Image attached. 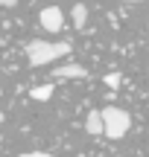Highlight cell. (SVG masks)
I'll return each instance as SVG.
<instances>
[{
  "label": "cell",
  "instance_id": "6da1fadb",
  "mask_svg": "<svg viewBox=\"0 0 149 157\" xmlns=\"http://www.w3.org/2000/svg\"><path fill=\"white\" fill-rule=\"evenodd\" d=\"M70 52V44L67 41H29L26 44V58H29V67H44V64H53L56 58L67 56Z\"/></svg>",
  "mask_w": 149,
  "mask_h": 157
},
{
  "label": "cell",
  "instance_id": "7a4b0ae2",
  "mask_svg": "<svg viewBox=\"0 0 149 157\" xmlns=\"http://www.w3.org/2000/svg\"><path fill=\"white\" fill-rule=\"evenodd\" d=\"M103 119H105V134L103 137H108V140H120L132 128V117L123 108H103Z\"/></svg>",
  "mask_w": 149,
  "mask_h": 157
},
{
  "label": "cell",
  "instance_id": "3957f363",
  "mask_svg": "<svg viewBox=\"0 0 149 157\" xmlns=\"http://www.w3.org/2000/svg\"><path fill=\"white\" fill-rule=\"evenodd\" d=\"M38 23L47 32H58V29L64 26V12L58 9V6H44V9L38 12Z\"/></svg>",
  "mask_w": 149,
  "mask_h": 157
},
{
  "label": "cell",
  "instance_id": "277c9868",
  "mask_svg": "<svg viewBox=\"0 0 149 157\" xmlns=\"http://www.w3.org/2000/svg\"><path fill=\"white\" fill-rule=\"evenodd\" d=\"M53 76L56 78H85L88 70L82 67V64H58V67L53 70Z\"/></svg>",
  "mask_w": 149,
  "mask_h": 157
},
{
  "label": "cell",
  "instance_id": "5b68a950",
  "mask_svg": "<svg viewBox=\"0 0 149 157\" xmlns=\"http://www.w3.org/2000/svg\"><path fill=\"white\" fill-rule=\"evenodd\" d=\"M85 131H88L91 137L105 134V119H103V111H91V113H88V119H85Z\"/></svg>",
  "mask_w": 149,
  "mask_h": 157
},
{
  "label": "cell",
  "instance_id": "8992f818",
  "mask_svg": "<svg viewBox=\"0 0 149 157\" xmlns=\"http://www.w3.org/2000/svg\"><path fill=\"white\" fill-rule=\"evenodd\" d=\"M70 17H73V26L82 29V26L88 23V6H85V3H76L73 9H70Z\"/></svg>",
  "mask_w": 149,
  "mask_h": 157
},
{
  "label": "cell",
  "instance_id": "52a82bcc",
  "mask_svg": "<svg viewBox=\"0 0 149 157\" xmlns=\"http://www.w3.org/2000/svg\"><path fill=\"white\" fill-rule=\"evenodd\" d=\"M29 96H32L35 102H47V99H53V84H38V87L29 90Z\"/></svg>",
  "mask_w": 149,
  "mask_h": 157
},
{
  "label": "cell",
  "instance_id": "ba28073f",
  "mask_svg": "<svg viewBox=\"0 0 149 157\" xmlns=\"http://www.w3.org/2000/svg\"><path fill=\"white\" fill-rule=\"evenodd\" d=\"M103 82H105V84H108V87H111V90H117V87H120V84H123V76H120V73H108V76H105V78H103Z\"/></svg>",
  "mask_w": 149,
  "mask_h": 157
},
{
  "label": "cell",
  "instance_id": "9c48e42d",
  "mask_svg": "<svg viewBox=\"0 0 149 157\" xmlns=\"http://www.w3.org/2000/svg\"><path fill=\"white\" fill-rule=\"evenodd\" d=\"M21 157H53V154H47V151H26V154H21Z\"/></svg>",
  "mask_w": 149,
  "mask_h": 157
},
{
  "label": "cell",
  "instance_id": "30bf717a",
  "mask_svg": "<svg viewBox=\"0 0 149 157\" xmlns=\"http://www.w3.org/2000/svg\"><path fill=\"white\" fill-rule=\"evenodd\" d=\"M0 3H3V6H6V9H12V6H15V3H18V0H0Z\"/></svg>",
  "mask_w": 149,
  "mask_h": 157
},
{
  "label": "cell",
  "instance_id": "8fae6325",
  "mask_svg": "<svg viewBox=\"0 0 149 157\" xmlns=\"http://www.w3.org/2000/svg\"><path fill=\"white\" fill-rule=\"evenodd\" d=\"M126 3H143V0H126Z\"/></svg>",
  "mask_w": 149,
  "mask_h": 157
}]
</instances>
